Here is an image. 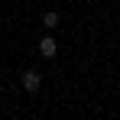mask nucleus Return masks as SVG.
I'll list each match as a JSON object with an SVG mask.
<instances>
[{
    "label": "nucleus",
    "mask_w": 120,
    "mask_h": 120,
    "mask_svg": "<svg viewBox=\"0 0 120 120\" xmlns=\"http://www.w3.org/2000/svg\"><path fill=\"white\" fill-rule=\"evenodd\" d=\"M20 81H23V88H26L29 94H36V91L42 88V75H39V71H23Z\"/></svg>",
    "instance_id": "obj_1"
},
{
    "label": "nucleus",
    "mask_w": 120,
    "mask_h": 120,
    "mask_svg": "<svg viewBox=\"0 0 120 120\" xmlns=\"http://www.w3.org/2000/svg\"><path fill=\"white\" fill-rule=\"evenodd\" d=\"M39 52L45 55V59H55V52H59V42H55V36H42V39H39Z\"/></svg>",
    "instance_id": "obj_2"
},
{
    "label": "nucleus",
    "mask_w": 120,
    "mask_h": 120,
    "mask_svg": "<svg viewBox=\"0 0 120 120\" xmlns=\"http://www.w3.org/2000/svg\"><path fill=\"white\" fill-rule=\"evenodd\" d=\"M42 26H45L49 33L59 29V13H55V10H45V13H42Z\"/></svg>",
    "instance_id": "obj_3"
}]
</instances>
